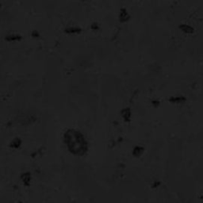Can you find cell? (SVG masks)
I'll return each instance as SVG.
<instances>
[{"instance_id": "obj_5", "label": "cell", "mask_w": 203, "mask_h": 203, "mask_svg": "<svg viewBox=\"0 0 203 203\" xmlns=\"http://www.w3.org/2000/svg\"><path fill=\"white\" fill-rule=\"evenodd\" d=\"M144 147H142V146H136L133 151V155L135 157H139L140 155H141L142 153L144 152Z\"/></svg>"}, {"instance_id": "obj_1", "label": "cell", "mask_w": 203, "mask_h": 203, "mask_svg": "<svg viewBox=\"0 0 203 203\" xmlns=\"http://www.w3.org/2000/svg\"><path fill=\"white\" fill-rule=\"evenodd\" d=\"M65 144L71 153L76 155H83L88 149V144L80 132L75 129H68L64 135Z\"/></svg>"}, {"instance_id": "obj_3", "label": "cell", "mask_w": 203, "mask_h": 203, "mask_svg": "<svg viewBox=\"0 0 203 203\" xmlns=\"http://www.w3.org/2000/svg\"><path fill=\"white\" fill-rule=\"evenodd\" d=\"M129 14L127 12L125 8H122L120 11V13H119V20L121 22H125V21H128V18H129Z\"/></svg>"}, {"instance_id": "obj_14", "label": "cell", "mask_w": 203, "mask_h": 203, "mask_svg": "<svg viewBox=\"0 0 203 203\" xmlns=\"http://www.w3.org/2000/svg\"><path fill=\"white\" fill-rule=\"evenodd\" d=\"M200 198H201V199H202V200H203V194L202 195V196H201Z\"/></svg>"}, {"instance_id": "obj_12", "label": "cell", "mask_w": 203, "mask_h": 203, "mask_svg": "<svg viewBox=\"0 0 203 203\" xmlns=\"http://www.w3.org/2000/svg\"><path fill=\"white\" fill-rule=\"evenodd\" d=\"M152 104L154 105L155 106H157L160 105V102L159 101H152Z\"/></svg>"}, {"instance_id": "obj_11", "label": "cell", "mask_w": 203, "mask_h": 203, "mask_svg": "<svg viewBox=\"0 0 203 203\" xmlns=\"http://www.w3.org/2000/svg\"><path fill=\"white\" fill-rule=\"evenodd\" d=\"M91 28H92L93 30H98V29H99V26H98L97 23H93L92 26H91Z\"/></svg>"}, {"instance_id": "obj_4", "label": "cell", "mask_w": 203, "mask_h": 203, "mask_svg": "<svg viewBox=\"0 0 203 203\" xmlns=\"http://www.w3.org/2000/svg\"><path fill=\"white\" fill-rule=\"evenodd\" d=\"M179 29L184 33H192L194 32V30L192 26H190L187 24L180 25L179 26Z\"/></svg>"}, {"instance_id": "obj_13", "label": "cell", "mask_w": 203, "mask_h": 203, "mask_svg": "<svg viewBox=\"0 0 203 203\" xmlns=\"http://www.w3.org/2000/svg\"><path fill=\"white\" fill-rule=\"evenodd\" d=\"M32 36L33 37H38V36H39V34H38V33H37V31H33V32L32 33Z\"/></svg>"}, {"instance_id": "obj_9", "label": "cell", "mask_w": 203, "mask_h": 203, "mask_svg": "<svg viewBox=\"0 0 203 203\" xmlns=\"http://www.w3.org/2000/svg\"><path fill=\"white\" fill-rule=\"evenodd\" d=\"M21 38V36L19 35L14 34V35H9L7 37H6V40H9V41H11V40H20Z\"/></svg>"}, {"instance_id": "obj_7", "label": "cell", "mask_w": 203, "mask_h": 203, "mask_svg": "<svg viewBox=\"0 0 203 203\" xmlns=\"http://www.w3.org/2000/svg\"><path fill=\"white\" fill-rule=\"evenodd\" d=\"M21 144V141L20 138H15L14 140H13V141L11 142L10 146L12 148H18V147H20V145Z\"/></svg>"}, {"instance_id": "obj_2", "label": "cell", "mask_w": 203, "mask_h": 203, "mask_svg": "<svg viewBox=\"0 0 203 203\" xmlns=\"http://www.w3.org/2000/svg\"><path fill=\"white\" fill-rule=\"evenodd\" d=\"M121 116L126 121H130L131 119V110L129 108H125L121 110Z\"/></svg>"}, {"instance_id": "obj_10", "label": "cell", "mask_w": 203, "mask_h": 203, "mask_svg": "<svg viewBox=\"0 0 203 203\" xmlns=\"http://www.w3.org/2000/svg\"><path fill=\"white\" fill-rule=\"evenodd\" d=\"M21 178H22V180H23V182H24L26 184H28V183L30 182V173L23 174V175H22V176H21Z\"/></svg>"}, {"instance_id": "obj_6", "label": "cell", "mask_w": 203, "mask_h": 203, "mask_svg": "<svg viewBox=\"0 0 203 203\" xmlns=\"http://www.w3.org/2000/svg\"><path fill=\"white\" fill-rule=\"evenodd\" d=\"M171 102H182L186 101V98L184 96H172L169 99Z\"/></svg>"}, {"instance_id": "obj_8", "label": "cell", "mask_w": 203, "mask_h": 203, "mask_svg": "<svg viewBox=\"0 0 203 203\" xmlns=\"http://www.w3.org/2000/svg\"><path fill=\"white\" fill-rule=\"evenodd\" d=\"M81 28L79 27H74V26H71L67 28L65 31L67 33H79L81 32Z\"/></svg>"}]
</instances>
